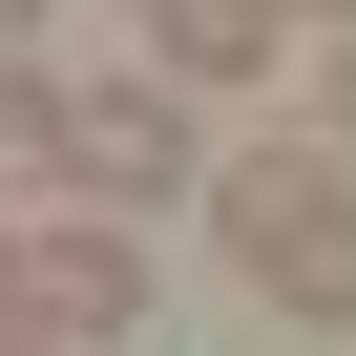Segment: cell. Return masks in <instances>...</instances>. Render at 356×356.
<instances>
[{"mask_svg": "<svg viewBox=\"0 0 356 356\" xmlns=\"http://www.w3.org/2000/svg\"><path fill=\"white\" fill-rule=\"evenodd\" d=\"M0 147H42L63 210H168L189 189V105L168 84H63L42 42H0Z\"/></svg>", "mask_w": 356, "mask_h": 356, "instance_id": "6da1fadb", "label": "cell"}, {"mask_svg": "<svg viewBox=\"0 0 356 356\" xmlns=\"http://www.w3.org/2000/svg\"><path fill=\"white\" fill-rule=\"evenodd\" d=\"M210 231H231V273H252L273 314L356 335V168H335V147H252V168H210Z\"/></svg>", "mask_w": 356, "mask_h": 356, "instance_id": "7a4b0ae2", "label": "cell"}, {"mask_svg": "<svg viewBox=\"0 0 356 356\" xmlns=\"http://www.w3.org/2000/svg\"><path fill=\"white\" fill-rule=\"evenodd\" d=\"M22 335H42V356H126V335H147V252H126L105 210H22Z\"/></svg>", "mask_w": 356, "mask_h": 356, "instance_id": "3957f363", "label": "cell"}, {"mask_svg": "<svg viewBox=\"0 0 356 356\" xmlns=\"http://www.w3.org/2000/svg\"><path fill=\"white\" fill-rule=\"evenodd\" d=\"M147 42H168V105H189V84H252L293 22H273V0H147Z\"/></svg>", "mask_w": 356, "mask_h": 356, "instance_id": "277c9868", "label": "cell"}, {"mask_svg": "<svg viewBox=\"0 0 356 356\" xmlns=\"http://www.w3.org/2000/svg\"><path fill=\"white\" fill-rule=\"evenodd\" d=\"M335 168H356V42H335Z\"/></svg>", "mask_w": 356, "mask_h": 356, "instance_id": "5b68a950", "label": "cell"}, {"mask_svg": "<svg viewBox=\"0 0 356 356\" xmlns=\"http://www.w3.org/2000/svg\"><path fill=\"white\" fill-rule=\"evenodd\" d=\"M0 314H22V210H0Z\"/></svg>", "mask_w": 356, "mask_h": 356, "instance_id": "8992f818", "label": "cell"}, {"mask_svg": "<svg viewBox=\"0 0 356 356\" xmlns=\"http://www.w3.org/2000/svg\"><path fill=\"white\" fill-rule=\"evenodd\" d=\"M273 22H335V42H356V0H273Z\"/></svg>", "mask_w": 356, "mask_h": 356, "instance_id": "52a82bcc", "label": "cell"}, {"mask_svg": "<svg viewBox=\"0 0 356 356\" xmlns=\"http://www.w3.org/2000/svg\"><path fill=\"white\" fill-rule=\"evenodd\" d=\"M0 42H42V0H0Z\"/></svg>", "mask_w": 356, "mask_h": 356, "instance_id": "ba28073f", "label": "cell"}, {"mask_svg": "<svg viewBox=\"0 0 356 356\" xmlns=\"http://www.w3.org/2000/svg\"><path fill=\"white\" fill-rule=\"evenodd\" d=\"M0 356H42V335H22V314H0Z\"/></svg>", "mask_w": 356, "mask_h": 356, "instance_id": "9c48e42d", "label": "cell"}]
</instances>
